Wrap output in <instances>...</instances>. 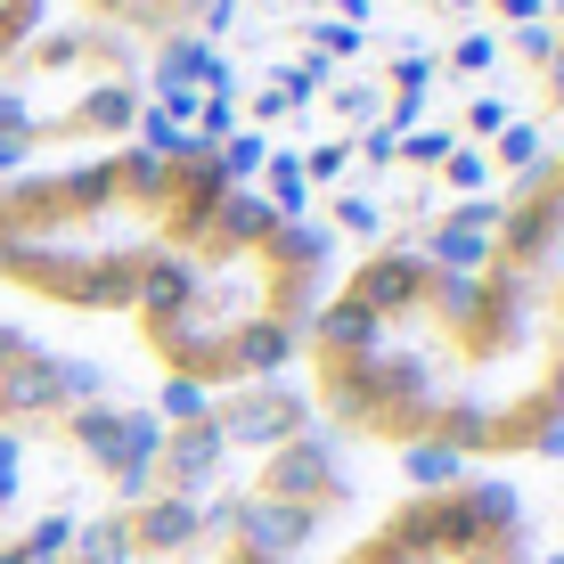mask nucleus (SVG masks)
<instances>
[{
	"instance_id": "6e6552de",
	"label": "nucleus",
	"mask_w": 564,
	"mask_h": 564,
	"mask_svg": "<svg viewBox=\"0 0 564 564\" xmlns=\"http://www.w3.org/2000/svg\"><path fill=\"white\" fill-rule=\"evenodd\" d=\"M295 164H303V181H319V188H336V181H344V172H352V140H319V148H311V155H295Z\"/></svg>"
},
{
	"instance_id": "f257e3e1",
	"label": "nucleus",
	"mask_w": 564,
	"mask_h": 564,
	"mask_svg": "<svg viewBox=\"0 0 564 564\" xmlns=\"http://www.w3.org/2000/svg\"><path fill=\"white\" fill-rule=\"evenodd\" d=\"M295 368L336 442L451 466L564 458V148L499 188L482 262L368 246L319 295Z\"/></svg>"
},
{
	"instance_id": "1a4fd4ad",
	"label": "nucleus",
	"mask_w": 564,
	"mask_h": 564,
	"mask_svg": "<svg viewBox=\"0 0 564 564\" xmlns=\"http://www.w3.org/2000/svg\"><path fill=\"white\" fill-rule=\"evenodd\" d=\"M549 50H556V25H549V17H532V25H516L508 33V57H523V66H549Z\"/></svg>"
},
{
	"instance_id": "f03ea898",
	"label": "nucleus",
	"mask_w": 564,
	"mask_h": 564,
	"mask_svg": "<svg viewBox=\"0 0 564 564\" xmlns=\"http://www.w3.org/2000/svg\"><path fill=\"white\" fill-rule=\"evenodd\" d=\"M229 188L238 181L205 140H181L172 155L123 140L25 164L0 181V286L66 319H123L140 270L197 238Z\"/></svg>"
},
{
	"instance_id": "2eb2a0df",
	"label": "nucleus",
	"mask_w": 564,
	"mask_h": 564,
	"mask_svg": "<svg viewBox=\"0 0 564 564\" xmlns=\"http://www.w3.org/2000/svg\"><path fill=\"white\" fill-rule=\"evenodd\" d=\"M442 9H458V17H475V9H482V0H442Z\"/></svg>"
},
{
	"instance_id": "f8f14e48",
	"label": "nucleus",
	"mask_w": 564,
	"mask_h": 564,
	"mask_svg": "<svg viewBox=\"0 0 564 564\" xmlns=\"http://www.w3.org/2000/svg\"><path fill=\"white\" fill-rule=\"evenodd\" d=\"M532 115H564V25H556L549 66H540V107H532Z\"/></svg>"
},
{
	"instance_id": "0eeeda50",
	"label": "nucleus",
	"mask_w": 564,
	"mask_h": 564,
	"mask_svg": "<svg viewBox=\"0 0 564 564\" xmlns=\"http://www.w3.org/2000/svg\"><path fill=\"white\" fill-rule=\"evenodd\" d=\"M42 33V0H0V66Z\"/></svg>"
},
{
	"instance_id": "39448f33",
	"label": "nucleus",
	"mask_w": 564,
	"mask_h": 564,
	"mask_svg": "<svg viewBox=\"0 0 564 564\" xmlns=\"http://www.w3.org/2000/svg\"><path fill=\"white\" fill-rule=\"evenodd\" d=\"M123 393L107 360L74 352V344H50L42 327L25 319H0V434H25V425H57L83 401Z\"/></svg>"
},
{
	"instance_id": "423d86ee",
	"label": "nucleus",
	"mask_w": 564,
	"mask_h": 564,
	"mask_svg": "<svg viewBox=\"0 0 564 564\" xmlns=\"http://www.w3.org/2000/svg\"><path fill=\"white\" fill-rule=\"evenodd\" d=\"M540 155H549V140H540V123H508V131L491 140V164L508 172V181H516V172H532Z\"/></svg>"
},
{
	"instance_id": "9b49d317",
	"label": "nucleus",
	"mask_w": 564,
	"mask_h": 564,
	"mask_svg": "<svg viewBox=\"0 0 564 564\" xmlns=\"http://www.w3.org/2000/svg\"><path fill=\"white\" fill-rule=\"evenodd\" d=\"M508 123H516V107L499 99V90H482V99L466 107V131H482V140H499V131H508Z\"/></svg>"
},
{
	"instance_id": "4468645a",
	"label": "nucleus",
	"mask_w": 564,
	"mask_h": 564,
	"mask_svg": "<svg viewBox=\"0 0 564 564\" xmlns=\"http://www.w3.org/2000/svg\"><path fill=\"white\" fill-rule=\"evenodd\" d=\"M327 115H336V123H368V115H377V90H336Z\"/></svg>"
},
{
	"instance_id": "dca6fc26",
	"label": "nucleus",
	"mask_w": 564,
	"mask_h": 564,
	"mask_svg": "<svg viewBox=\"0 0 564 564\" xmlns=\"http://www.w3.org/2000/svg\"><path fill=\"white\" fill-rule=\"evenodd\" d=\"M549 25H564V0H556V17H549Z\"/></svg>"
},
{
	"instance_id": "9d476101",
	"label": "nucleus",
	"mask_w": 564,
	"mask_h": 564,
	"mask_svg": "<svg viewBox=\"0 0 564 564\" xmlns=\"http://www.w3.org/2000/svg\"><path fill=\"white\" fill-rule=\"evenodd\" d=\"M451 148H458L451 131H401V164H417V172H434Z\"/></svg>"
},
{
	"instance_id": "20e7f679",
	"label": "nucleus",
	"mask_w": 564,
	"mask_h": 564,
	"mask_svg": "<svg viewBox=\"0 0 564 564\" xmlns=\"http://www.w3.org/2000/svg\"><path fill=\"white\" fill-rule=\"evenodd\" d=\"M540 516L499 475L410 482L368 532H352L327 564H540Z\"/></svg>"
},
{
	"instance_id": "ddd939ff",
	"label": "nucleus",
	"mask_w": 564,
	"mask_h": 564,
	"mask_svg": "<svg viewBox=\"0 0 564 564\" xmlns=\"http://www.w3.org/2000/svg\"><path fill=\"white\" fill-rule=\"evenodd\" d=\"M491 57H499L491 33H466V42H451V57H442V66H451V74H482Z\"/></svg>"
},
{
	"instance_id": "7ed1b4c3",
	"label": "nucleus",
	"mask_w": 564,
	"mask_h": 564,
	"mask_svg": "<svg viewBox=\"0 0 564 564\" xmlns=\"http://www.w3.org/2000/svg\"><path fill=\"white\" fill-rule=\"evenodd\" d=\"M336 286V238L286 221L262 188H229L188 246H164L131 295V344L164 384L229 393L270 384L303 360V327Z\"/></svg>"
}]
</instances>
